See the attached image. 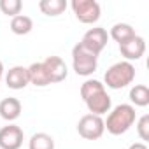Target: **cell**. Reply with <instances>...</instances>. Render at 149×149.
<instances>
[{
	"label": "cell",
	"mask_w": 149,
	"mask_h": 149,
	"mask_svg": "<svg viewBox=\"0 0 149 149\" xmlns=\"http://www.w3.org/2000/svg\"><path fill=\"white\" fill-rule=\"evenodd\" d=\"M128 149H147V146H146L144 142H135V144H132Z\"/></svg>",
	"instance_id": "cell-21"
},
{
	"label": "cell",
	"mask_w": 149,
	"mask_h": 149,
	"mask_svg": "<svg viewBox=\"0 0 149 149\" xmlns=\"http://www.w3.org/2000/svg\"><path fill=\"white\" fill-rule=\"evenodd\" d=\"M26 68H28L30 84H33V86H37V88H46V86L51 84L49 79H47V74H46V70H44V67H42V61H35V63H32V65L26 67Z\"/></svg>",
	"instance_id": "cell-13"
},
{
	"label": "cell",
	"mask_w": 149,
	"mask_h": 149,
	"mask_svg": "<svg viewBox=\"0 0 149 149\" xmlns=\"http://www.w3.org/2000/svg\"><path fill=\"white\" fill-rule=\"evenodd\" d=\"M28 149H54V139L46 132H37L30 137Z\"/></svg>",
	"instance_id": "cell-17"
},
{
	"label": "cell",
	"mask_w": 149,
	"mask_h": 149,
	"mask_svg": "<svg viewBox=\"0 0 149 149\" xmlns=\"http://www.w3.org/2000/svg\"><path fill=\"white\" fill-rule=\"evenodd\" d=\"M104 132H105V126H104L102 116L84 114L77 123V133L86 140H97L104 135Z\"/></svg>",
	"instance_id": "cell-6"
},
{
	"label": "cell",
	"mask_w": 149,
	"mask_h": 149,
	"mask_svg": "<svg viewBox=\"0 0 149 149\" xmlns=\"http://www.w3.org/2000/svg\"><path fill=\"white\" fill-rule=\"evenodd\" d=\"M70 7L76 19L84 25H93L100 19L102 9H100V4L95 2V0H72Z\"/></svg>",
	"instance_id": "cell-5"
},
{
	"label": "cell",
	"mask_w": 149,
	"mask_h": 149,
	"mask_svg": "<svg viewBox=\"0 0 149 149\" xmlns=\"http://www.w3.org/2000/svg\"><path fill=\"white\" fill-rule=\"evenodd\" d=\"M32 28H33V21L30 16L18 14L11 19V32L16 35H26L32 32Z\"/></svg>",
	"instance_id": "cell-16"
},
{
	"label": "cell",
	"mask_w": 149,
	"mask_h": 149,
	"mask_svg": "<svg viewBox=\"0 0 149 149\" xmlns=\"http://www.w3.org/2000/svg\"><path fill=\"white\" fill-rule=\"evenodd\" d=\"M135 118H137V112L132 104H119L112 111H109V116L104 121V126L111 135H123L133 126Z\"/></svg>",
	"instance_id": "cell-2"
},
{
	"label": "cell",
	"mask_w": 149,
	"mask_h": 149,
	"mask_svg": "<svg viewBox=\"0 0 149 149\" xmlns=\"http://www.w3.org/2000/svg\"><path fill=\"white\" fill-rule=\"evenodd\" d=\"M25 133L18 125H7L0 128V147L2 149H19L23 146Z\"/></svg>",
	"instance_id": "cell-9"
},
{
	"label": "cell",
	"mask_w": 149,
	"mask_h": 149,
	"mask_svg": "<svg viewBox=\"0 0 149 149\" xmlns=\"http://www.w3.org/2000/svg\"><path fill=\"white\" fill-rule=\"evenodd\" d=\"M137 133L140 137V140H149V116L144 114L139 121H137Z\"/></svg>",
	"instance_id": "cell-20"
},
{
	"label": "cell",
	"mask_w": 149,
	"mask_h": 149,
	"mask_svg": "<svg viewBox=\"0 0 149 149\" xmlns=\"http://www.w3.org/2000/svg\"><path fill=\"white\" fill-rule=\"evenodd\" d=\"M135 79V67L130 61H118L111 65L104 76V81L107 88L111 90H123L128 84H132Z\"/></svg>",
	"instance_id": "cell-3"
},
{
	"label": "cell",
	"mask_w": 149,
	"mask_h": 149,
	"mask_svg": "<svg viewBox=\"0 0 149 149\" xmlns=\"http://www.w3.org/2000/svg\"><path fill=\"white\" fill-rule=\"evenodd\" d=\"M135 35H137V33H135L133 26L128 25V23H116V25L111 28V32H109V37H111L112 40H116L118 44H125L126 40L133 39Z\"/></svg>",
	"instance_id": "cell-14"
},
{
	"label": "cell",
	"mask_w": 149,
	"mask_h": 149,
	"mask_svg": "<svg viewBox=\"0 0 149 149\" xmlns=\"http://www.w3.org/2000/svg\"><path fill=\"white\" fill-rule=\"evenodd\" d=\"M107 42H109V33H107V30L102 28V26L90 28V30L83 35V39H81V44H83L86 49H90L91 53H95L97 56L105 49Z\"/></svg>",
	"instance_id": "cell-7"
},
{
	"label": "cell",
	"mask_w": 149,
	"mask_h": 149,
	"mask_svg": "<svg viewBox=\"0 0 149 149\" xmlns=\"http://www.w3.org/2000/svg\"><path fill=\"white\" fill-rule=\"evenodd\" d=\"M130 102L135 107H146V105H149V88L146 84H135L130 90Z\"/></svg>",
	"instance_id": "cell-18"
},
{
	"label": "cell",
	"mask_w": 149,
	"mask_h": 149,
	"mask_svg": "<svg viewBox=\"0 0 149 149\" xmlns=\"http://www.w3.org/2000/svg\"><path fill=\"white\" fill-rule=\"evenodd\" d=\"M67 7H68L67 0H40L39 2V9L46 16H51V18H56V16L63 14L67 11Z\"/></svg>",
	"instance_id": "cell-15"
},
{
	"label": "cell",
	"mask_w": 149,
	"mask_h": 149,
	"mask_svg": "<svg viewBox=\"0 0 149 149\" xmlns=\"http://www.w3.org/2000/svg\"><path fill=\"white\" fill-rule=\"evenodd\" d=\"M119 53L125 58V61H137L146 53V40L140 35H135L133 39L126 40L125 44H119Z\"/></svg>",
	"instance_id": "cell-10"
},
{
	"label": "cell",
	"mask_w": 149,
	"mask_h": 149,
	"mask_svg": "<svg viewBox=\"0 0 149 149\" xmlns=\"http://www.w3.org/2000/svg\"><path fill=\"white\" fill-rule=\"evenodd\" d=\"M6 84L11 90H23L30 84V77H28V68L16 65L13 68L7 70L6 74Z\"/></svg>",
	"instance_id": "cell-11"
},
{
	"label": "cell",
	"mask_w": 149,
	"mask_h": 149,
	"mask_svg": "<svg viewBox=\"0 0 149 149\" xmlns=\"http://www.w3.org/2000/svg\"><path fill=\"white\" fill-rule=\"evenodd\" d=\"M2 79H4V63L0 60V83H2Z\"/></svg>",
	"instance_id": "cell-22"
},
{
	"label": "cell",
	"mask_w": 149,
	"mask_h": 149,
	"mask_svg": "<svg viewBox=\"0 0 149 149\" xmlns=\"http://www.w3.org/2000/svg\"><path fill=\"white\" fill-rule=\"evenodd\" d=\"M81 98L84 100L90 114L104 116L112 107V98L105 91V86L97 79H86L81 84Z\"/></svg>",
	"instance_id": "cell-1"
},
{
	"label": "cell",
	"mask_w": 149,
	"mask_h": 149,
	"mask_svg": "<svg viewBox=\"0 0 149 149\" xmlns=\"http://www.w3.org/2000/svg\"><path fill=\"white\" fill-rule=\"evenodd\" d=\"M98 67V56L86 49L81 42L72 47V68L77 76L90 77Z\"/></svg>",
	"instance_id": "cell-4"
},
{
	"label": "cell",
	"mask_w": 149,
	"mask_h": 149,
	"mask_svg": "<svg viewBox=\"0 0 149 149\" xmlns=\"http://www.w3.org/2000/svg\"><path fill=\"white\" fill-rule=\"evenodd\" d=\"M42 67L47 74V79L51 84L54 83H61L67 79L68 76V68L65 65V61L60 58V56H47L44 61H42Z\"/></svg>",
	"instance_id": "cell-8"
},
{
	"label": "cell",
	"mask_w": 149,
	"mask_h": 149,
	"mask_svg": "<svg viewBox=\"0 0 149 149\" xmlns=\"http://www.w3.org/2000/svg\"><path fill=\"white\" fill-rule=\"evenodd\" d=\"M23 9V4L21 0H0V11H2L6 16H18Z\"/></svg>",
	"instance_id": "cell-19"
},
{
	"label": "cell",
	"mask_w": 149,
	"mask_h": 149,
	"mask_svg": "<svg viewBox=\"0 0 149 149\" xmlns=\"http://www.w3.org/2000/svg\"><path fill=\"white\" fill-rule=\"evenodd\" d=\"M21 116V102L14 97L4 98L0 102V118L6 119V121H16Z\"/></svg>",
	"instance_id": "cell-12"
}]
</instances>
